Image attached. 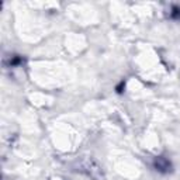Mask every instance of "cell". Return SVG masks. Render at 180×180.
Masks as SVG:
<instances>
[{
	"instance_id": "3957f363",
	"label": "cell",
	"mask_w": 180,
	"mask_h": 180,
	"mask_svg": "<svg viewBox=\"0 0 180 180\" xmlns=\"http://www.w3.org/2000/svg\"><path fill=\"white\" fill-rule=\"evenodd\" d=\"M20 62H21V58H20V57H14L13 59L10 61V65H11V66H14V65L20 64Z\"/></svg>"
},
{
	"instance_id": "6da1fadb",
	"label": "cell",
	"mask_w": 180,
	"mask_h": 180,
	"mask_svg": "<svg viewBox=\"0 0 180 180\" xmlns=\"http://www.w3.org/2000/svg\"><path fill=\"white\" fill-rule=\"evenodd\" d=\"M155 167H156V170H159V172H163V173H166V172H169L170 170V162L167 159H165V158H158L156 160H155Z\"/></svg>"
},
{
	"instance_id": "7a4b0ae2",
	"label": "cell",
	"mask_w": 180,
	"mask_h": 180,
	"mask_svg": "<svg viewBox=\"0 0 180 180\" xmlns=\"http://www.w3.org/2000/svg\"><path fill=\"white\" fill-rule=\"evenodd\" d=\"M172 17H173V18H176V20H180V9H179V7H173Z\"/></svg>"
}]
</instances>
